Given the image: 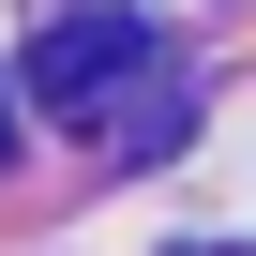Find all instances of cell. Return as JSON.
<instances>
[{
  "mask_svg": "<svg viewBox=\"0 0 256 256\" xmlns=\"http://www.w3.org/2000/svg\"><path fill=\"white\" fill-rule=\"evenodd\" d=\"M120 76H151V16H60V30H30V106H106Z\"/></svg>",
  "mask_w": 256,
  "mask_h": 256,
  "instance_id": "obj_1",
  "label": "cell"
},
{
  "mask_svg": "<svg viewBox=\"0 0 256 256\" xmlns=\"http://www.w3.org/2000/svg\"><path fill=\"white\" fill-rule=\"evenodd\" d=\"M0 166H16V90H0Z\"/></svg>",
  "mask_w": 256,
  "mask_h": 256,
  "instance_id": "obj_2",
  "label": "cell"
}]
</instances>
